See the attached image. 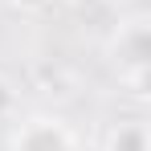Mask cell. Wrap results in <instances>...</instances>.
I'll list each match as a JSON object with an SVG mask.
<instances>
[{"mask_svg": "<svg viewBox=\"0 0 151 151\" xmlns=\"http://www.w3.org/2000/svg\"><path fill=\"white\" fill-rule=\"evenodd\" d=\"M106 151H151V143H147V127L139 123V119L119 123L114 131H110V139H106Z\"/></svg>", "mask_w": 151, "mask_h": 151, "instance_id": "3957f363", "label": "cell"}, {"mask_svg": "<svg viewBox=\"0 0 151 151\" xmlns=\"http://www.w3.org/2000/svg\"><path fill=\"white\" fill-rule=\"evenodd\" d=\"M12 110H17V86L0 74V123H4V119H12Z\"/></svg>", "mask_w": 151, "mask_h": 151, "instance_id": "277c9868", "label": "cell"}, {"mask_svg": "<svg viewBox=\"0 0 151 151\" xmlns=\"http://www.w3.org/2000/svg\"><path fill=\"white\" fill-rule=\"evenodd\" d=\"M12 151H78V143H74V131L61 119L37 114L12 131Z\"/></svg>", "mask_w": 151, "mask_h": 151, "instance_id": "7a4b0ae2", "label": "cell"}, {"mask_svg": "<svg viewBox=\"0 0 151 151\" xmlns=\"http://www.w3.org/2000/svg\"><path fill=\"white\" fill-rule=\"evenodd\" d=\"M21 8H29V12H41V8H49V4H57V0H17Z\"/></svg>", "mask_w": 151, "mask_h": 151, "instance_id": "5b68a950", "label": "cell"}, {"mask_svg": "<svg viewBox=\"0 0 151 151\" xmlns=\"http://www.w3.org/2000/svg\"><path fill=\"white\" fill-rule=\"evenodd\" d=\"M110 53H114L119 78L135 86V94H143L147 65H151V29H147V21H127V25H119L114 41H110Z\"/></svg>", "mask_w": 151, "mask_h": 151, "instance_id": "6da1fadb", "label": "cell"}]
</instances>
